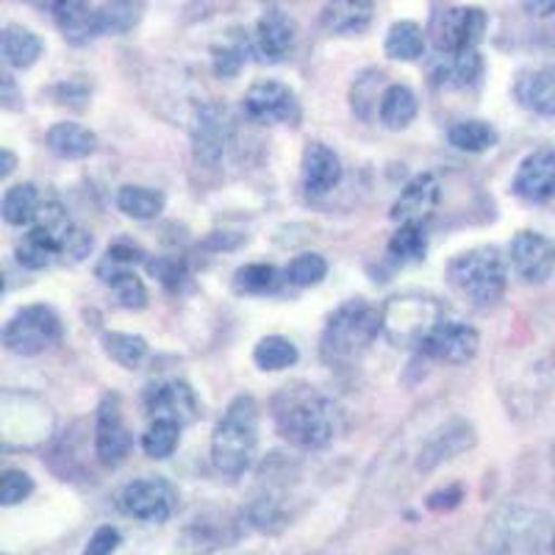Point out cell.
<instances>
[{"label":"cell","instance_id":"1","mask_svg":"<svg viewBox=\"0 0 555 555\" xmlns=\"http://www.w3.org/2000/svg\"><path fill=\"white\" fill-rule=\"evenodd\" d=\"M278 434L304 450H320L339 434V409L331 398L309 389H286L275 400Z\"/></svg>","mask_w":555,"mask_h":555},{"label":"cell","instance_id":"2","mask_svg":"<svg viewBox=\"0 0 555 555\" xmlns=\"http://www.w3.org/2000/svg\"><path fill=\"white\" fill-rule=\"evenodd\" d=\"M259 444V405L250 395H240L228 405L211 434V461L217 473L240 478L250 469Z\"/></svg>","mask_w":555,"mask_h":555},{"label":"cell","instance_id":"3","mask_svg":"<svg viewBox=\"0 0 555 555\" xmlns=\"http://www.w3.org/2000/svg\"><path fill=\"white\" fill-rule=\"evenodd\" d=\"M384 331L380 311L364 300H350L331 314L322 334L320 353L328 364H350Z\"/></svg>","mask_w":555,"mask_h":555},{"label":"cell","instance_id":"4","mask_svg":"<svg viewBox=\"0 0 555 555\" xmlns=\"http://www.w3.org/2000/svg\"><path fill=\"white\" fill-rule=\"evenodd\" d=\"M448 278L453 289L478 309L498 304L508 284V272L498 247H475L455 256L448 267Z\"/></svg>","mask_w":555,"mask_h":555},{"label":"cell","instance_id":"5","mask_svg":"<svg viewBox=\"0 0 555 555\" xmlns=\"http://www.w3.org/2000/svg\"><path fill=\"white\" fill-rule=\"evenodd\" d=\"M544 517L522 505H505L494 514L480 537V555H533L542 542Z\"/></svg>","mask_w":555,"mask_h":555},{"label":"cell","instance_id":"6","mask_svg":"<svg viewBox=\"0 0 555 555\" xmlns=\"http://www.w3.org/2000/svg\"><path fill=\"white\" fill-rule=\"evenodd\" d=\"M380 322H384L380 334L391 345H423L425 336L442 322V306L434 297L423 295L389 297V304L380 309Z\"/></svg>","mask_w":555,"mask_h":555},{"label":"cell","instance_id":"7","mask_svg":"<svg viewBox=\"0 0 555 555\" xmlns=\"http://www.w3.org/2000/svg\"><path fill=\"white\" fill-rule=\"evenodd\" d=\"M62 339V320L51 306H26L9 320L3 345L9 353L39 356Z\"/></svg>","mask_w":555,"mask_h":555},{"label":"cell","instance_id":"8","mask_svg":"<svg viewBox=\"0 0 555 555\" xmlns=\"http://www.w3.org/2000/svg\"><path fill=\"white\" fill-rule=\"evenodd\" d=\"M489 17L478 7L448 9L436 17L434 42L439 56H455V53L478 51V42L483 39Z\"/></svg>","mask_w":555,"mask_h":555},{"label":"cell","instance_id":"9","mask_svg":"<svg viewBox=\"0 0 555 555\" xmlns=\"http://www.w3.org/2000/svg\"><path fill=\"white\" fill-rule=\"evenodd\" d=\"M176 489L165 478L131 480L120 492V508L128 517L147 525H162L176 514Z\"/></svg>","mask_w":555,"mask_h":555},{"label":"cell","instance_id":"10","mask_svg":"<svg viewBox=\"0 0 555 555\" xmlns=\"http://www.w3.org/2000/svg\"><path fill=\"white\" fill-rule=\"evenodd\" d=\"M480 336L467 322H439L420 345L425 356L444 364H467L478 356Z\"/></svg>","mask_w":555,"mask_h":555},{"label":"cell","instance_id":"11","mask_svg":"<svg viewBox=\"0 0 555 555\" xmlns=\"http://www.w3.org/2000/svg\"><path fill=\"white\" fill-rule=\"evenodd\" d=\"M512 264L528 284H544L555 272V245L537 231H519L512 242Z\"/></svg>","mask_w":555,"mask_h":555},{"label":"cell","instance_id":"12","mask_svg":"<svg viewBox=\"0 0 555 555\" xmlns=\"http://www.w3.org/2000/svg\"><path fill=\"white\" fill-rule=\"evenodd\" d=\"M95 453L103 467H120L131 453V434L122 423L117 398H106L98 409L95 425Z\"/></svg>","mask_w":555,"mask_h":555},{"label":"cell","instance_id":"13","mask_svg":"<svg viewBox=\"0 0 555 555\" xmlns=\"http://www.w3.org/2000/svg\"><path fill=\"white\" fill-rule=\"evenodd\" d=\"M245 114L256 122H289L297 117V101L286 83L259 81L247 89Z\"/></svg>","mask_w":555,"mask_h":555},{"label":"cell","instance_id":"14","mask_svg":"<svg viewBox=\"0 0 555 555\" xmlns=\"http://www.w3.org/2000/svg\"><path fill=\"white\" fill-rule=\"evenodd\" d=\"M145 409L153 420H172L183 428V425L195 423L201 414V403H197L195 391L183 380H167L147 391Z\"/></svg>","mask_w":555,"mask_h":555},{"label":"cell","instance_id":"15","mask_svg":"<svg viewBox=\"0 0 555 555\" xmlns=\"http://www.w3.org/2000/svg\"><path fill=\"white\" fill-rule=\"evenodd\" d=\"M514 195L528 203H547L555 197V147L530 153L514 176Z\"/></svg>","mask_w":555,"mask_h":555},{"label":"cell","instance_id":"16","mask_svg":"<svg viewBox=\"0 0 555 555\" xmlns=\"http://www.w3.org/2000/svg\"><path fill=\"white\" fill-rule=\"evenodd\" d=\"M51 17L69 44H87L101 37V9L89 0H53Z\"/></svg>","mask_w":555,"mask_h":555},{"label":"cell","instance_id":"17","mask_svg":"<svg viewBox=\"0 0 555 555\" xmlns=\"http://www.w3.org/2000/svg\"><path fill=\"white\" fill-rule=\"evenodd\" d=\"M192 139H195V158L203 165L215 167L225 153L228 142V114L217 103H206L197 108L195 126H192Z\"/></svg>","mask_w":555,"mask_h":555},{"label":"cell","instance_id":"18","mask_svg":"<svg viewBox=\"0 0 555 555\" xmlns=\"http://www.w3.org/2000/svg\"><path fill=\"white\" fill-rule=\"evenodd\" d=\"M439 181H436L430 172H423V176H416L414 181L405 183V190L400 192V197L391 206V220L405 225V222H420L423 225L430 215H434V208L439 206Z\"/></svg>","mask_w":555,"mask_h":555},{"label":"cell","instance_id":"19","mask_svg":"<svg viewBox=\"0 0 555 555\" xmlns=\"http://www.w3.org/2000/svg\"><path fill=\"white\" fill-rule=\"evenodd\" d=\"M297 42L295 20L281 9H267L256 26V48L267 62H284Z\"/></svg>","mask_w":555,"mask_h":555},{"label":"cell","instance_id":"20","mask_svg":"<svg viewBox=\"0 0 555 555\" xmlns=\"http://www.w3.org/2000/svg\"><path fill=\"white\" fill-rule=\"evenodd\" d=\"M341 181V162L328 145L311 142L304 153V190L309 197H322Z\"/></svg>","mask_w":555,"mask_h":555},{"label":"cell","instance_id":"21","mask_svg":"<svg viewBox=\"0 0 555 555\" xmlns=\"http://www.w3.org/2000/svg\"><path fill=\"white\" fill-rule=\"evenodd\" d=\"M514 95L522 103L528 112L542 114V117H553L555 120V64L537 69H525L517 78Z\"/></svg>","mask_w":555,"mask_h":555},{"label":"cell","instance_id":"22","mask_svg":"<svg viewBox=\"0 0 555 555\" xmlns=\"http://www.w3.org/2000/svg\"><path fill=\"white\" fill-rule=\"evenodd\" d=\"M475 444V430L473 425L467 423H453L442 430V434H436L428 444L420 453V461H416V469L420 473H430L436 469L442 461L455 459L464 450H469Z\"/></svg>","mask_w":555,"mask_h":555},{"label":"cell","instance_id":"23","mask_svg":"<svg viewBox=\"0 0 555 555\" xmlns=\"http://www.w3.org/2000/svg\"><path fill=\"white\" fill-rule=\"evenodd\" d=\"M375 17V0H328L322 9L325 28L341 37H356L370 28Z\"/></svg>","mask_w":555,"mask_h":555},{"label":"cell","instance_id":"24","mask_svg":"<svg viewBox=\"0 0 555 555\" xmlns=\"http://www.w3.org/2000/svg\"><path fill=\"white\" fill-rule=\"evenodd\" d=\"M236 542V530L231 522H211V519H195L186 525L178 539V547L186 555H208Z\"/></svg>","mask_w":555,"mask_h":555},{"label":"cell","instance_id":"25","mask_svg":"<svg viewBox=\"0 0 555 555\" xmlns=\"http://www.w3.org/2000/svg\"><path fill=\"white\" fill-rule=\"evenodd\" d=\"M62 240L53 236L48 228L34 222L31 231L20 240L17 261L26 267V270H44V267H51L53 261H62Z\"/></svg>","mask_w":555,"mask_h":555},{"label":"cell","instance_id":"26","mask_svg":"<svg viewBox=\"0 0 555 555\" xmlns=\"http://www.w3.org/2000/svg\"><path fill=\"white\" fill-rule=\"evenodd\" d=\"M48 147L53 156L76 162V158H87L98 151V137L78 122H56L48 131Z\"/></svg>","mask_w":555,"mask_h":555},{"label":"cell","instance_id":"27","mask_svg":"<svg viewBox=\"0 0 555 555\" xmlns=\"http://www.w3.org/2000/svg\"><path fill=\"white\" fill-rule=\"evenodd\" d=\"M416 112H420V103H416V95L411 92L405 83H391L380 92V103H378V114L380 122L391 131H403L414 122Z\"/></svg>","mask_w":555,"mask_h":555},{"label":"cell","instance_id":"28","mask_svg":"<svg viewBox=\"0 0 555 555\" xmlns=\"http://www.w3.org/2000/svg\"><path fill=\"white\" fill-rule=\"evenodd\" d=\"M480 73H483V59L478 51L455 53V56H439L434 76L442 87L450 89H467L478 83Z\"/></svg>","mask_w":555,"mask_h":555},{"label":"cell","instance_id":"29","mask_svg":"<svg viewBox=\"0 0 555 555\" xmlns=\"http://www.w3.org/2000/svg\"><path fill=\"white\" fill-rule=\"evenodd\" d=\"M44 44L42 39L34 31L23 26H7L3 28V59H7L9 67L14 69H28L39 62Z\"/></svg>","mask_w":555,"mask_h":555},{"label":"cell","instance_id":"30","mask_svg":"<svg viewBox=\"0 0 555 555\" xmlns=\"http://www.w3.org/2000/svg\"><path fill=\"white\" fill-rule=\"evenodd\" d=\"M386 56L395 62H416L425 53V34L423 28L411 23V20H400L389 28L384 42Z\"/></svg>","mask_w":555,"mask_h":555},{"label":"cell","instance_id":"31","mask_svg":"<svg viewBox=\"0 0 555 555\" xmlns=\"http://www.w3.org/2000/svg\"><path fill=\"white\" fill-rule=\"evenodd\" d=\"M39 192L34 183H14L12 190H7L3 195V206H0V215L9 225H28V222L37 220L39 215Z\"/></svg>","mask_w":555,"mask_h":555},{"label":"cell","instance_id":"32","mask_svg":"<svg viewBox=\"0 0 555 555\" xmlns=\"http://www.w3.org/2000/svg\"><path fill=\"white\" fill-rule=\"evenodd\" d=\"M498 131L494 126L483 120H464L455 122L448 131V142L455 147V151L464 153H486L498 145Z\"/></svg>","mask_w":555,"mask_h":555},{"label":"cell","instance_id":"33","mask_svg":"<svg viewBox=\"0 0 555 555\" xmlns=\"http://www.w3.org/2000/svg\"><path fill=\"white\" fill-rule=\"evenodd\" d=\"M117 208L133 220H156L165 211V195L147 186H122L117 192Z\"/></svg>","mask_w":555,"mask_h":555},{"label":"cell","instance_id":"34","mask_svg":"<svg viewBox=\"0 0 555 555\" xmlns=\"http://www.w3.org/2000/svg\"><path fill=\"white\" fill-rule=\"evenodd\" d=\"M142 14H145V0H108L101 9V31L122 37L139 26Z\"/></svg>","mask_w":555,"mask_h":555},{"label":"cell","instance_id":"35","mask_svg":"<svg viewBox=\"0 0 555 555\" xmlns=\"http://www.w3.org/2000/svg\"><path fill=\"white\" fill-rule=\"evenodd\" d=\"M103 264H106V261H103ZM101 278L112 286L114 297L120 300V306H126V309H145L147 306V289L137 272L112 264V272H101Z\"/></svg>","mask_w":555,"mask_h":555},{"label":"cell","instance_id":"36","mask_svg":"<svg viewBox=\"0 0 555 555\" xmlns=\"http://www.w3.org/2000/svg\"><path fill=\"white\" fill-rule=\"evenodd\" d=\"M297 359H300L297 347L284 336H264L253 350V361L267 373H281L286 366H295Z\"/></svg>","mask_w":555,"mask_h":555},{"label":"cell","instance_id":"37","mask_svg":"<svg viewBox=\"0 0 555 555\" xmlns=\"http://www.w3.org/2000/svg\"><path fill=\"white\" fill-rule=\"evenodd\" d=\"M428 253V234L420 222H405L389 240V256L398 261H423Z\"/></svg>","mask_w":555,"mask_h":555},{"label":"cell","instance_id":"38","mask_svg":"<svg viewBox=\"0 0 555 555\" xmlns=\"http://www.w3.org/2000/svg\"><path fill=\"white\" fill-rule=\"evenodd\" d=\"M178 442H181V425L172 423V420H153L151 428L142 436V450L151 459L162 461L176 453Z\"/></svg>","mask_w":555,"mask_h":555},{"label":"cell","instance_id":"39","mask_svg":"<svg viewBox=\"0 0 555 555\" xmlns=\"http://www.w3.org/2000/svg\"><path fill=\"white\" fill-rule=\"evenodd\" d=\"M103 350L126 370H137L147 359V341L133 334H106L103 336Z\"/></svg>","mask_w":555,"mask_h":555},{"label":"cell","instance_id":"40","mask_svg":"<svg viewBox=\"0 0 555 555\" xmlns=\"http://www.w3.org/2000/svg\"><path fill=\"white\" fill-rule=\"evenodd\" d=\"M328 275V261L322 259L320 253H300L289 267H286V278L295 286H317L322 278Z\"/></svg>","mask_w":555,"mask_h":555},{"label":"cell","instance_id":"41","mask_svg":"<svg viewBox=\"0 0 555 555\" xmlns=\"http://www.w3.org/2000/svg\"><path fill=\"white\" fill-rule=\"evenodd\" d=\"M278 270L272 264H247L236 272V289L250 292V295H264L275 289Z\"/></svg>","mask_w":555,"mask_h":555},{"label":"cell","instance_id":"42","mask_svg":"<svg viewBox=\"0 0 555 555\" xmlns=\"http://www.w3.org/2000/svg\"><path fill=\"white\" fill-rule=\"evenodd\" d=\"M34 494V478L23 469H7L0 475V503L20 505Z\"/></svg>","mask_w":555,"mask_h":555},{"label":"cell","instance_id":"43","mask_svg":"<svg viewBox=\"0 0 555 555\" xmlns=\"http://www.w3.org/2000/svg\"><path fill=\"white\" fill-rule=\"evenodd\" d=\"M122 544V533L114 525H101V528L89 537L83 555H114Z\"/></svg>","mask_w":555,"mask_h":555},{"label":"cell","instance_id":"44","mask_svg":"<svg viewBox=\"0 0 555 555\" xmlns=\"http://www.w3.org/2000/svg\"><path fill=\"white\" fill-rule=\"evenodd\" d=\"M245 51L242 48H217L215 51V73L222 78H234L245 64Z\"/></svg>","mask_w":555,"mask_h":555},{"label":"cell","instance_id":"45","mask_svg":"<svg viewBox=\"0 0 555 555\" xmlns=\"http://www.w3.org/2000/svg\"><path fill=\"white\" fill-rule=\"evenodd\" d=\"M461 500H464V489H461L459 483L455 486H448V489H439V492H434L428 498V508L430 512H453V508H459Z\"/></svg>","mask_w":555,"mask_h":555},{"label":"cell","instance_id":"46","mask_svg":"<svg viewBox=\"0 0 555 555\" xmlns=\"http://www.w3.org/2000/svg\"><path fill=\"white\" fill-rule=\"evenodd\" d=\"M522 3L533 17H553L555 14V0H522Z\"/></svg>","mask_w":555,"mask_h":555},{"label":"cell","instance_id":"47","mask_svg":"<svg viewBox=\"0 0 555 555\" xmlns=\"http://www.w3.org/2000/svg\"><path fill=\"white\" fill-rule=\"evenodd\" d=\"M0 101H3V106L7 108H17V101H23V98L17 95V83H14V78L3 76V95H0Z\"/></svg>","mask_w":555,"mask_h":555},{"label":"cell","instance_id":"48","mask_svg":"<svg viewBox=\"0 0 555 555\" xmlns=\"http://www.w3.org/2000/svg\"><path fill=\"white\" fill-rule=\"evenodd\" d=\"M147 267H151L153 275L162 278L165 284H167V281H172V278L181 275V270H178V267L172 264V261H151V264H147Z\"/></svg>","mask_w":555,"mask_h":555},{"label":"cell","instance_id":"49","mask_svg":"<svg viewBox=\"0 0 555 555\" xmlns=\"http://www.w3.org/2000/svg\"><path fill=\"white\" fill-rule=\"evenodd\" d=\"M14 165H17V158H14L12 151L0 153V178H9L14 172Z\"/></svg>","mask_w":555,"mask_h":555},{"label":"cell","instance_id":"50","mask_svg":"<svg viewBox=\"0 0 555 555\" xmlns=\"http://www.w3.org/2000/svg\"><path fill=\"white\" fill-rule=\"evenodd\" d=\"M550 547H553V555H555V530H553V544H550Z\"/></svg>","mask_w":555,"mask_h":555},{"label":"cell","instance_id":"51","mask_svg":"<svg viewBox=\"0 0 555 555\" xmlns=\"http://www.w3.org/2000/svg\"><path fill=\"white\" fill-rule=\"evenodd\" d=\"M553 461H555V448H553Z\"/></svg>","mask_w":555,"mask_h":555}]
</instances>
